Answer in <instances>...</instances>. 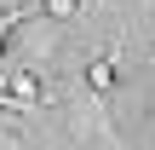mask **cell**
Masks as SVG:
<instances>
[{"label":"cell","mask_w":155,"mask_h":150,"mask_svg":"<svg viewBox=\"0 0 155 150\" xmlns=\"http://www.w3.org/2000/svg\"><path fill=\"white\" fill-rule=\"evenodd\" d=\"M6 92H12L17 104H40V81H35V75H23V69H17V75H6Z\"/></svg>","instance_id":"obj_1"},{"label":"cell","mask_w":155,"mask_h":150,"mask_svg":"<svg viewBox=\"0 0 155 150\" xmlns=\"http://www.w3.org/2000/svg\"><path fill=\"white\" fill-rule=\"evenodd\" d=\"M86 87H92V92H109V87H115V64H109V58H98V64L86 69Z\"/></svg>","instance_id":"obj_2"},{"label":"cell","mask_w":155,"mask_h":150,"mask_svg":"<svg viewBox=\"0 0 155 150\" xmlns=\"http://www.w3.org/2000/svg\"><path fill=\"white\" fill-rule=\"evenodd\" d=\"M81 6H86V0H40V12H46V17H75Z\"/></svg>","instance_id":"obj_3"},{"label":"cell","mask_w":155,"mask_h":150,"mask_svg":"<svg viewBox=\"0 0 155 150\" xmlns=\"http://www.w3.org/2000/svg\"><path fill=\"white\" fill-rule=\"evenodd\" d=\"M6 29H12V17H6V12H0V40H6Z\"/></svg>","instance_id":"obj_4"}]
</instances>
